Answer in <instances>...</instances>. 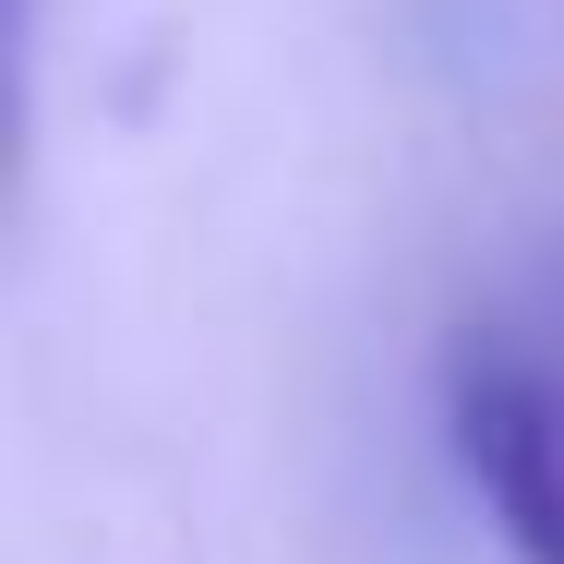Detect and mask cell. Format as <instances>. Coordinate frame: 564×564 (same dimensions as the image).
Wrapping results in <instances>:
<instances>
[{"instance_id":"1","label":"cell","mask_w":564,"mask_h":564,"mask_svg":"<svg viewBox=\"0 0 564 564\" xmlns=\"http://www.w3.org/2000/svg\"><path fill=\"white\" fill-rule=\"evenodd\" d=\"M445 409H456V456H468L492 529L517 541V564H564V384L517 348H468Z\"/></svg>"}]
</instances>
